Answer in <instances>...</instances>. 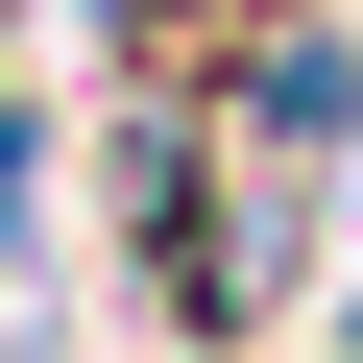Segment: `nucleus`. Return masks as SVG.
Returning <instances> with one entry per match:
<instances>
[{
	"instance_id": "1",
	"label": "nucleus",
	"mask_w": 363,
	"mask_h": 363,
	"mask_svg": "<svg viewBox=\"0 0 363 363\" xmlns=\"http://www.w3.org/2000/svg\"><path fill=\"white\" fill-rule=\"evenodd\" d=\"M121 25H145V49H218V25H267V0H121Z\"/></svg>"
}]
</instances>
